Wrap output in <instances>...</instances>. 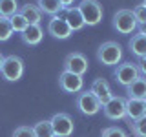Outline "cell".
Listing matches in <instances>:
<instances>
[{
	"label": "cell",
	"mask_w": 146,
	"mask_h": 137,
	"mask_svg": "<svg viewBox=\"0 0 146 137\" xmlns=\"http://www.w3.org/2000/svg\"><path fill=\"white\" fill-rule=\"evenodd\" d=\"M97 59L104 66H117L122 61V46L115 40H108V42L100 44L97 49Z\"/></svg>",
	"instance_id": "cell-1"
},
{
	"label": "cell",
	"mask_w": 146,
	"mask_h": 137,
	"mask_svg": "<svg viewBox=\"0 0 146 137\" xmlns=\"http://www.w3.org/2000/svg\"><path fill=\"white\" fill-rule=\"evenodd\" d=\"M77 7H79L86 26H97L102 20L104 11H102V6H100L99 0H82Z\"/></svg>",
	"instance_id": "cell-2"
},
{
	"label": "cell",
	"mask_w": 146,
	"mask_h": 137,
	"mask_svg": "<svg viewBox=\"0 0 146 137\" xmlns=\"http://www.w3.org/2000/svg\"><path fill=\"white\" fill-rule=\"evenodd\" d=\"M0 73H2V77L9 82L18 80L24 75V62H22V59L17 57V55H7V57H4V62H2V66H0Z\"/></svg>",
	"instance_id": "cell-3"
},
{
	"label": "cell",
	"mask_w": 146,
	"mask_h": 137,
	"mask_svg": "<svg viewBox=\"0 0 146 137\" xmlns=\"http://www.w3.org/2000/svg\"><path fill=\"white\" fill-rule=\"evenodd\" d=\"M137 20L131 13V9H119L113 15V27L121 35H131L137 31Z\"/></svg>",
	"instance_id": "cell-4"
},
{
	"label": "cell",
	"mask_w": 146,
	"mask_h": 137,
	"mask_svg": "<svg viewBox=\"0 0 146 137\" xmlns=\"http://www.w3.org/2000/svg\"><path fill=\"white\" fill-rule=\"evenodd\" d=\"M77 108H79V112L82 115H97L100 112V108H102V104L97 100L91 91H80L79 95H77V100H75Z\"/></svg>",
	"instance_id": "cell-5"
},
{
	"label": "cell",
	"mask_w": 146,
	"mask_h": 137,
	"mask_svg": "<svg viewBox=\"0 0 146 137\" xmlns=\"http://www.w3.org/2000/svg\"><path fill=\"white\" fill-rule=\"evenodd\" d=\"M102 112H104V115H106V119H110V121L126 119V99L119 97V95H113V97L102 106Z\"/></svg>",
	"instance_id": "cell-6"
},
{
	"label": "cell",
	"mask_w": 146,
	"mask_h": 137,
	"mask_svg": "<svg viewBox=\"0 0 146 137\" xmlns=\"http://www.w3.org/2000/svg\"><path fill=\"white\" fill-rule=\"evenodd\" d=\"M49 122H51V128H53V134L55 137H70L73 134V119L68 115V113H55V115L49 119Z\"/></svg>",
	"instance_id": "cell-7"
},
{
	"label": "cell",
	"mask_w": 146,
	"mask_h": 137,
	"mask_svg": "<svg viewBox=\"0 0 146 137\" xmlns=\"http://www.w3.org/2000/svg\"><path fill=\"white\" fill-rule=\"evenodd\" d=\"M137 77H141L139 73V68H137L135 62H122V64H117V70H115V80L122 88L130 86Z\"/></svg>",
	"instance_id": "cell-8"
},
{
	"label": "cell",
	"mask_w": 146,
	"mask_h": 137,
	"mask_svg": "<svg viewBox=\"0 0 146 137\" xmlns=\"http://www.w3.org/2000/svg\"><path fill=\"white\" fill-rule=\"evenodd\" d=\"M88 59L84 57V53L80 51H71L66 55V59H64V70L66 71H71L75 73V75H84L86 71H88Z\"/></svg>",
	"instance_id": "cell-9"
},
{
	"label": "cell",
	"mask_w": 146,
	"mask_h": 137,
	"mask_svg": "<svg viewBox=\"0 0 146 137\" xmlns=\"http://www.w3.org/2000/svg\"><path fill=\"white\" fill-rule=\"evenodd\" d=\"M58 88L66 93H80L84 88V79L80 75H75V73L64 70L58 75Z\"/></svg>",
	"instance_id": "cell-10"
},
{
	"label": "cell",
	"mask_w": 146,
	"mask_h": 137,
	"mask_svg": "<svg viewBox=\"0 0 146 137\" xmlns=\"http://www.w3.org/2000/svg\"><path fill=\"white\" fill-rule=\"evenodd\" d=\"M48 33L51 37H55V39L64 40V39H70L73 31H71V27L68 26V22L64 20L62 17L55 15V17H51V20L48 22Z\"/></svg>",
	"instance_id": "cell-11"
},
{
	"label": "cell",
	"mask_w": 146,
	"mask_h": 137,
	"mask_svg": "<svg viewBox=\"0 0 146 137\" xmlns=\"http://www.w3.org/2000/svg\"><path fill=\"white\" fill-rule=\"evenodd\" d=\"M90 91L95 95V97H97V100L102 104V106L113 97V91H111V88H110V84H108L106 79H95L93 82H91Z\"/></svg>",
	"instance_id": "cell-12"
},
{
	"label": "cell",
	"mask_w": 146,
	"mask_h": 137,
	"mask_svg": "<svg viewBox=\"0 0 146 137\" xmlns=\"http://www.w3.org/2000/svg\"><path fill=\"white\" fill-rule=\"evenodd\" d=\"M146 115V102L144 99H126V119L128 124Z\"/></svg>",
	"instance_id": "cell-13"
},
{
	"label": "cell",
	"mask_w": 146,
	"mask_h": 137,
	"mask_svg": "<svg viewBox=\"0 0 146 137\" xmlns=\"http://www.w3.org/2000/svg\"><path fill=\"white\" fill-rule=\"evenodd\" d=\"M42 37H44V31L40 24H27V27L20 33V39L22 42L27 44V46H36L42 42Z\"/></svg>",
	"instance_id": "cell-14"
},
{
	"label": "cell",
	"mask_w": 146,
	"mask_h": 137,
	"mask_svg": "<svg viewBox=\"0 0 146 137\" xmlns=\"http://www.w3.org/2000/svg\"><path fill=\"white\" fill-rule=\"evenodd\" d=\"M66 11V15H64V20L68 22V26L71 27V31H80L82 27H84V18H82L80 15V11H79V7L77 6H70V7H66L64 9Z\"/></svg>",
	"instance_id": "cell-15"
},
{
	"label": "cell",
	"mask_w": 146,
	"mask_h": 137,
	"mask_svg": "<svg viewBox=\"0 0 146 137\" xmlns=\"http://www.w3.org/2000/svg\"><path fill=\"white\" fill-rule=\"evenodd\" d=\"M128 99H144L146 97V77H137L130 86H126Z\"/></svg>",
	"instance_id": "cell-16"
},
{
	"label": "cell",
	"mask_w": 146,
	"mask_h": 137,
	"mask_svg": "<svg viewBox=\"0 0 146 137\" xmlns=\"http://www.w3.org/2000/svg\"><path fill=\"white\" fill-rule=\"evenodd\" d=\"M18 13L26 18L27 24H40V18H42V13L36 7V4H26V6L18 7Z\"/></svg>",
	"instance_id": "cell-17"
},
{
	"label": "cell",
	"mask_w": 146,
	"mask_h": 137,
	"mask_svg": "<svg viewBox=\"0 0 146 137\" xmlns=\"http://www.w3.org/2000/svg\"><path fill=\"white\" fill-rule=\"evenodd\" d=\"M128 46H130V51L133 53L135 57H139V59L146 57V37L144 35H141V33L131 35Z\"/></svg>",
	"instance_id": "cell-18"
},
{
	"label": "cell",
	"mask_w": 146,
	"mask_h": 137,
	"mask_svg": "<svg viewBox=\"0 0 146 137\" xmlns=\"http://www.w3.org/2000/svg\"><path fill=\"white\" fill-rule=\"evenodd\" d=\"M36 7L40 9V13H46L49 17H55L60 11H64V6L60 4V0H38Z\"/></svg>",
	"instance_id": "cell-19"
},
{
	"label": "cell",
	"mask_w": 146,
	"mask_h": 137,
	"mask_svg": "<svg viewBox=\"0 0 146 137\" xmlns=\"http://www.w3.org/2000/svg\"><path fill=\"white\" fill-rule=\"evenodd\" d=\"M31 128H33L35 137H55L51 122H49V121H38V122H35Z\"/></svg>",
	"instance_id": "cell-20"
},
{
	"label": "cell",
	"mask_w": 146,
	"mask_h": 137,
	"mask_svg": "<svg viewBox=\"0 0 146 137\" xmlns=\"http://www.w3.org/2000/svg\"><path fill=\"white\" fill-rule=\"evenodd\" d=\"M18 13V2L17 0H0V17H13Z\"/></svg>",
	"instance_id": "cell-21"
},
{
	"label": "cell",
	"mask_w": 146,
	"mask_h": 137,
	"mask_svg": "<svg viewBox=\"0 0 146 137\" xmlns=\"http://www.w3.org/2000/svg\"><path fill=\"white\" fill-rule=\"evenodd\" d=\"M13 35V27L7 17H0V42H6L11 39Z\"/></svg>",
	"instance_id": "cell-22"
},
{
	"label": "cell",
	"mask_w": 146,
	"mask_h": 137,
	"mask_svg": "<svg viewBox=\"0 0 146 137\" xmlns=\"http://www.w3.org/2000/svg\"><path fill=\"white\" fill-rule=\"evenodd\" d=\"M9 22H11V27H13V33H22V31L27 27V22L26 18L20 15V13H15L13 17H9Z\"/></svg>",
	"instance_id": "cell-23"
},
{
	"label": "cell",
	"mask_w": 146,
	"mask_h": 137,
	"mask_svg": "<svg viewBox=\"0 0 146 137\" xmlns=\"http://www.w3.org/2000/svg\"><path fill=\"white\" fill-rule=\"evenodd\" d=\"M130 126H131V132H133L135 135L146 137V115L137 119V121H133V122H130Z\"/></svg>",
	"instance_id": "cell-24"
},
{
	"label": "cell",
	"mask_w": 146,
	"mask_h": 137,
	"mask_svg": "<svg viewBox=\"0 0 146 137\" xmlns=\"http://www.w3.org/2000/svg\"><path fill=\"white\" fill-rule=\"evenodd\" d=\"M100 137H128V135H126V132L119 126H108V128L102 130V135Z\"/></svg>",
	"instance_id": "cell-25"
},
{
	"label": "cell",
	"mask_w": 146,
	"mask_h": 137,
	"mask_svg": "<svg viewBox=\"0 0 146 137\" xmlns=\"http://www.w3.org/2000/svg\"><path fill=\"white\" fill-rule=\"evenodd\" d=\"M131 13H133L137 24H144L146 22V7L143 6V4H141V6H135L133 9H131Z\"/></svg>",
	"instance_id": "cell-26"
},
{
	"label": "cell",
	"mask_w": 146,
	"mask_h": 137,
	"mask_svg": "<svg viewBox=\"0 0 146 137\" xmlns=\"http://www.w3.org/2000/svg\"><path fill=\"white\" fill-rule=\"evenodd\" d=\"M13 137H35V134H33V128L31 126H18L13 132Z\"/></svg>",
	"instance_id": "cell-27"
},
{
	"label": "cell",
	"mask_w": 146,
	"mask_h": 137,
	"mask_svg": "<svg viewBox=\"0 0 146 137\" xmlns=\"http://www.w3.org/2000/svg\"><path fill=\"white\" fill-rule=\"evenodd\" d=\"M137 68H139V73L143 77H146V57L139 59V62H137Z\"/></svg>",
	"instance_id": "cell-28"
},
{
	"label": "cell",
	"mask_w": 146,
	"mask_h": 137,
	"mask_svg": "<svg viewBox=\"0 0 146 137\" xmlns=\"http://www.w3.org/2000/svg\"><path fill=\"white\" fill-rule=\"evenodd\" d=\"M137 33H141V35L146 37V22H144V24H139V26H137Z\"/></svg>",
	"instance_id": "cell-29"
},
{
	"label": "cell",
	"mask_w": 146,
	"mask_h": 137,
	"mask_svg": "<svg viewBox=\"0 0 146 137\" xmlns=\"http://www.w3.org/2000/svg\"><path fill=\"white\" fill-rule=\"evenodd\" d=\"M73 2H75V0H60V4L64 6V9H66V7H70Z\"/></svg>",
	"instance_id": "cell-30"
},
{
	"label": "cell",
	"mask_w": 146,
	"mask_h": 137,
	"mask_svg": "<svg viewBox=\"0 0 146 137\" xmlns=\"http://www.w3.org/2000/svg\"><path fill=\"white\" fill-rule=\"evenodd\" d=\"M2 62H4V55H2V51H0V66H2Z\"/></svg>",
	"instance_id": "cell-31"
},
{
	"label": "cell",
	"mask_w": 146,
	"mask_h": 137,
	"mask_svg": "<svg viewBox=\"0 0 146 137\" xmlns=\"http://www.w3.org/2000/svg\"><path fill=\"white\" fill-rule=\"evenodd\" d=\"M143 6H144V7H146V0H143Z\"/></svg>",
	"instance_id": "cell-32"
},
{
	"label": "cell",
	"mask_w": 146,
	"mask_h": 137,
	"mask_svg": "<svg viewBox=\"0 0 146 137\" xmlns=\"http://www.w3.org/2000/svg\"><path fill=\"white\" fill-rule=\"evenodd\" d=\"M144 102H146V97H144Z\"/></svg>",
	"instance_id": "cell-33"
}]
</instances>
